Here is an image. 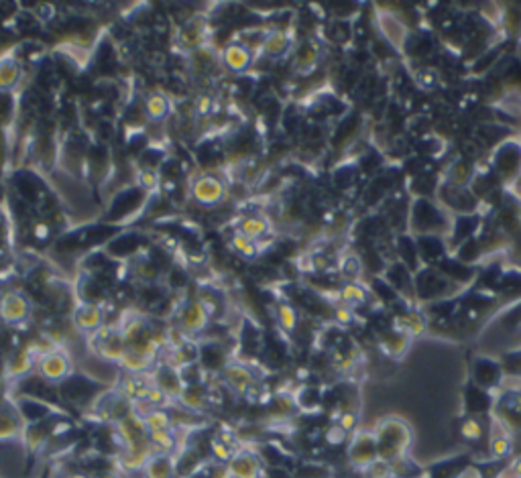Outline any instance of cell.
<instances>
[{"instance_id":"21","label":"cell","mask_w":521,"mask_h":478,"mask_svg":"<svg viewBox=\"0 0 521 478\" xmlns=\"http://www.w3.org/2000/svg\"><path fill=\"white\" fill-rule=\"evenodd\" d=\"M230 244L237 250V255H241L243 259H255L259 255V242L246 239L245 234H241V232H234Z\"/></svg>"},{"instance_id":"20","label":"cell","mask_w":521,"mask_h":478,"mask_svg":"<svg viewBox=\"0 0 521 478\" xmlns=\"http://www.w3.org/2000/svg\"><path fill=\"white\" fill-rule=\"evenodd\" d=\"M21 423L12 413H8L6 409H0V442L2 440H12L21 434Z\"/></svg>"},{"instance_id":"9","label":"cell","mask_w":521,"mask_h":478,"mask_svg":"<svg viewBox=\"0 0 521 478\" xmlns=\"http://www.w3.org/2000/svg\"><path fill=\"white\" fill-rule=\"evenodd\" d=\"M224 379H226V383L230 385L232 391H237L241 395L250 393L253 385H255V375L246 366H243V364H230V366H226Z\"/></svg>"},{"instance_id":"28","label":"cell","mask_w":521,"mask_h":478,"mask_svg":"<svg viewBox=\"0 0 521 478\" xmlns=\"http://www.w3.org/2000/svg\"><path fill=\"white\" fill-rule=\"evenodd\" d=\"M501 478H521V458L513 460V462L507 466V470H503Z\"/></svg>"},{"instance_id":"17","label":"cell","mask_w":521,"mask_h":478,"mask_svg":"<svg viewBox=\"0 0 521 478\" xmlns=\"http://www.w3.org/2000/svg\"><path fill=\"white\" fill-rule=\"evenodd\" d=\"M143 423H145V429H147L149 434L176 427L171 413H169L167 409H163V407H155L149 413H145V416H143Z\"/></svg>"},{"instance_id":"4","label":"cell","mask_w":521,"mask_h":478,"mask_svg":"<svg viewBox=\"0 0 521 478\" xmlns=\"http://www.w3.org/2000/svg\"><path fill=\"white\" fill-rule=\"evenodd\" d=\"M212 316L208 314L206 305L200 301V299H191L187 301L182 311H180V326L178 330L184 334V336H196L200 332L208 328Z\"/></svg>"},{"instance_id":"24","label":"cell","mask_w":521,"mask_h":478,"mask_svg":"<svg viewBox=\"0 0 521 478\" xmlns=\"http://www.w3.org/2000/svg\"><path fill=\"white\" fill-rule=\"evenodd\" d=\"M316 61H318V49H316L314 45H304V47H300V51H298V67H300L302 71L311 69V67L316 65Z\"/></svg>"},{"instance_id":"27","label":"cell","mask_w":521,"mask_h":478,"mask_svg":"<svg viewBox=\"0 0 521 478\" xmlns=\"http://www.w3.org/2000/svg\"><path fill=\"white\" fill-rule=\"evenodd\" d=\"M462 436L466 440H481L483 438V425L477 419H468L462 425Z\"/></svg>"},{"instance_id":"7","label":"cell","mask_w":521,"mask_h":478,"mask_svg":"<svg viewBox=\"0 0 521 478\" xmlns=\"http://www.w3.org/2000/svg\"><path fill=\"white\" fill-rule=\"evenodd\" d=\"M228 475L230 478H259L261 477V460L248 452V450H241L234 452L232 460L226 464Z\"/></svg>"},{"instance_id":"13","label":"cell","mask_w":521,"mask_h":478,"mask_svg":"<svg viewBox=\"0 0 521 478\" xmlns=\"http://www.w3.org/2000/svg\"><path fill=\"white\" fill-rule=\"evenodd\" d=\"M153 364V360L149 359L147 355H143L139 348H128V350L124 352L123 360L119 362V366L124 368L128 375H145Z\"/></svg>"},{"instance_id":"1","label":"cell","mask_w":521,"mask_h":478,"mask_svg":"<svg viewBox=\"0 0 521 478\" xmlns=\"http://www.w3.org/2000/svg\"><path fill=\"white\" fill-rule=\"evenodd\" d=\"M189 196L200 206H216V204L224 202V198L228 196V185L220 176L200 173L189 183Z\"/></svg>"},{"instance_id":"19","label":"cell","mask_w":521,"mask_h":478,"mask_svg":"<svg viewBox=\"0 0 521 478\" xmlns=\"http://www.w3.org/2000/svg\"><path fill=\"white\" fill-rule=\"evenodd\" d=\"M178 401L184 405L187 411H202L206 407V395H204V391L198 387H191V385H185Z\"/></svg>"},{"instance_id":"5","label":"cell","mask_w":521,"mask_h":478,"mask_svg":"<svg viewBox=\"0 0 521 478\" xmlns=\"http://www.w3.org/2000/svg\"><path fill=\"white\" fill-rule=\"evenodd\" d=\"M71 320H74L76 330L92 336L100 328H104V309L98 303L86 301V303H80L74 309V318Z\"/></svg>"},{"instance_id":"18","label":"cell","mask_w":521,"mask_h":478,"mask_svg":"<svg viewBox=\"0 0 521 478\" xmlns=\"http://www.w3.org/2000/svg\"><path fill=\"white\" fill-rule=\"evenodd\" d=\"M509 450H511L509 434L505 432L503 425H499L495 421L493 427H490V454H493V458H503V456L509 454Z\"/></svg>"},{"instance_id":"14","label":"cell","mask_w":521,"mask_h":478,"mask_svg":"<svg viewBox=\"0 0 521 478\" xmlns=\"http://www.w3.org/2000/svg\"><path fill=\"white\" fill-rule=\"evenodd\" d=\"M237 232L245 234L246 239L259 242V240L269 232V222H267L263 216H246V218H243V220L239 222Z\"/></svg>"},{"instance_id":"26","label":"cell","mask_w":521,"mask_h":478,"mask_svg":"<svg viewBox=\"0 0 521 478\" xmlns=\"http://www.w3.org/2000/svg\"><path fill=\"white\" fill-rule=\"evenodd\" d=\"M212 108H214V100H212V96H208V94L198 96L196 102H194V112H196L198 117H210V114H212Z\"/></svg>"},{"instance_id":"15","label":"cell","mask_w":521,"mask_h":478,"mask_svg":"<svg viewBox=\"0 0 521 478\" xmlns=\"http://www.w3.org/2000/svg\"><path fill=\"white\" fill-rule=\"evenodd\" d=\"M145 112L155 122H161L169 117V98L161 92H151L145 98Z\"/></svg>"},{"instance_id":"12","label":"cell","mask_w":521,"mask_h":478,"mask_svg":"<svg viewBox=\"0 0 521 478\" xmlns=\"http://www.w3.org/2000/svg\"><path fill=\"white\" fill-rule=\"evenodd\" d=\"M173 472H176V462L169 454H155L143 468L145 478H173Z\"/></svg>"},{"instance_id":"29","label":"cell","mask_w":521,"mask_h":478,"mask_svg":"<svg viewBox=\"0 0 521 478\" xmlns=\"http://www.w3.org/2000/svg\"><path fill=\"white\" fill-rule=\"evenodd\" d=\"M355 423H357V416H355L352 411H344L340 421H338V425H340L344 432H350V429L355 427Z\"/></svg>"},{"instance_id":"31","label":"cell","mask_w":521,"mask_h":478,"mask_svg":"<svg viewBox=\"0 0 521 478\" xmlns=\"http://www.w3.org/2000/svg\"><path fill=\"white\" fill-rule=\"evenodd\" d=\"M65 478H90V477H86V475H82V472H69Z\"/></svg>"},{"instance_id":"32","label":"cell","mask_w":521,"mask_h":478,"mask_svg":"<svg viewBox=\"0 0 521 478\" xmlns=\"http://www.w3.org/2000/svg\"><path fill=\"white\" fill-rule=\"evenodd\" d=\"M96 478H119L117 475H112V472H104V475H100V477Z\"/></svg>"},{"instance_id":"16","label":"cell","mask_w":521,"mask_h":478,"mask_svg":"<svg viewBox=\"0 0 521 478\" xmlns=\"http://www.w3.org/2000/svg\"><path fill=\"white\" fill-rule=\"evenodd\" d=\"M178 442H180V438L176 434V427L149 434V444H151L155 454H169L171 456V452L176 450Z\"/></svg>"},{"instance_id":"8","label":"cell","mask_w":521,"mask_h":478,"mask_svg":"<svg viewBox=\"0 0 521 478\" xmlns=\"http://www.w3.org/2000/svg\"><path fill=\"white\" fill-rule=\"evenodd\" d=\"M289 47H291V39H289V33L285 29L265 33L263 39H261V45H259V49L267 58H281V56H285L289 51Z\"/></svg>"},{"instance_id":"2","label":"cell","mask_w":521,"mask_h":478,"mask_svg":"<svg viewBox=\"0 0 521 478\" xmlns=\"http://www.w3.org/2000/svg\"><path fill=\"white\" fill-rule=\"evenodd\" d=\"M37 370L49 383H63L71 375V360L63 350L53 348L37 359Z\"/></svg>"},{"instance_id":"25","label":"cell","mask_w":521,"mask_h":478,"mask_svg":"<svg viewBox=\"0 0 521 478\" xmlns=\"http://www.w3.org/2000/svg\"><path fill=\"white\" fill-rule=\"evenodd\" d=\"M137 181H139V185L145 189V191H151L155 189L157 185H159V173L155 171V169H149V167H143L139 173H137Z\"/></svg>"},{"instance_id":"3","label":"cell","mask_w":521,"mask_h":478,"mask_svg":"<svg viewBox=\"0 0 521 478\" xmlns=\"http://www.w3.org/2000/svg\"><path fill=\"white\" fill-rule=\"evenodd\" d=\"M31 316V301L21 291H6L0 298V320L6 326H19Z\"/></svg>"},{"instance_id":"11","label":"cell","mask_w":521,"mask_h":478,"mask_svg":"<svg viewBox=\"0 0 521 478\" xmlns=\"http://www.w3.org/2000/svg\"><path fill=\"white\" fill-rule=\"evenodd\" d=\"M35 366H37V355H33L31 350H19L6 362V377L21 379L27 373H31Z\"/></svg>"},{"instance_id":"23","label":"cell","mask_w":521,"mask_h":478,"mask_svg":"<svg viewBox=\"0 0 521 478\" xmlns=\"http://www.w3.org/2000/svg\"><path fill=\"white\" fill-rule=\"evenodd\" d=\"M365 298H367L365 289H363L361 285H357V283H346V285L342 287V291H340V299H342V303H344V305H348V307L357 305V303H363Z\"/></svg>"},{"instance_id":"22","label":"cell","mask_w":521,"mask_h":478,"mask_svg":"<svg viewBox=\"0 0 521 478\" xmlns=\"http://www.w3.org/2000/svg\"><path fill=\"white\" fill-rule=\"evenodd\" d=\"M277 322L285 332H293L298 326V311L289 303H279L277 305Z\"/></svg>"},{"instance_id":"10","label":"cell","mask_w":521,"mask_h":478,"mask_svg":"<svg viewBox=\"0 0 521 478\" xmlns=\"http://www.w3.org/2000/svg\"><path fill=\"white\" fill-rule=\"evenodd\" d=\"M23 78V65L12 56L0 58V92H8L19 86Z\"/></svg>"},{"instance_id":"30","label":"cell","mask_w":521,"mask_h":478,"mask_svg":"<svg viewBox=\"0 0 521 478\" xmlns=\"http://www.w3.org/2000/svg\"><path fill=\"white\" fill-rule=\"evenodd\" d=\"M336 320L340 324H350L352 320V311L348 305H342V307H336Z\"/></svg>"},{"instance_id":"6","label":"cell","mask_w":521,"mask_h":478,"mask_svg":"<svg viewBox=\"0 0 521 478\" xmlns=\"http://www.w3.org/2000/svg\"><path fill=\"white\" fill-rule=\"evenodd\" d=\"M253 60H255V56H253L250 47L243 45V43H237V41L224 45L222 53H220L222 65L226 69H230L232 74H243V71H246L253 65Z\"/></svg>"}]
</instances>
